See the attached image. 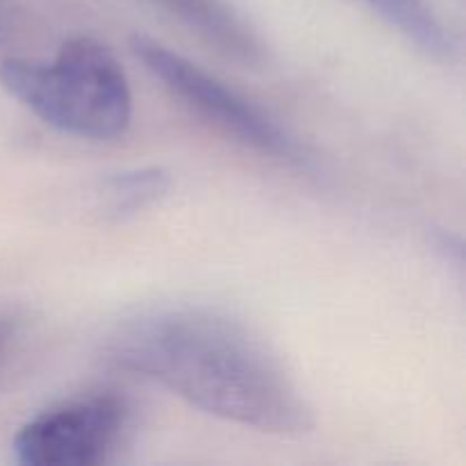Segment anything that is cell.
<instances>
[{"mask_svg":"<svg viewBox=\"0 0 466 466\" xmlns=\"http://www.w3.org/2000/svg\"><path fill=\"white\" fill-rule=\"evenodd\" d=\"M107 355L209 417L282 437L308 435L317 426L312 405L276 350L218 309L177 305L137 314L112 332Z\"/></svg>","mask_w":466,"mask_h":466,"instance_id":"cell-1","label":"cell"},{"mask_svg":"<svg viewBox=\"0 0 466 466\" xmlns=\"http://www.w3.org/2000/svg\"><path fill=\"white\" fill-rule=\"evenodd\" d=\"M0 85L64 135L112 141L130 127V82L116 55L94 36L64 41L53 59L5 57Z\"/></svg>","mask_w":466,"mask_h":466,"instance_id":"cell-2","label":"cell"},{"mask_svg":"<svg viewBox=\"0 0 466 466\" xmlns=\"http://www.w3.org/2000/svg\"><path fill=\"white\" fill-rule=\"evenodd\" d=\"M130 48L173 96L218 132L287 167H312V153L299 137L217 76L148 35H132Z\"/></svg>","mask_w":466,"mask_h":466,"instance_id":"cell-3","label":"cell"},{"mask_svg":"<svg viewBox=\"0 0 466 466\" xmlns=\"http://www.w3.org/2000/svg\"><path fill=\"white\" fill-rule=\"evenodd\" d=\"M132 410L116 391H96L44 410L18 428L14 455L25 466H94L126 441Z\"/></svg>","mask_w":466,"mask_h":466,"instance_id":"cell-4","label":"cell"},{"mask_svg":"<svg viewBox=\"0 0 466 466\" xmlns=\"http://www.w3.org/2000/svg\"><path fill=\"white\" fill-rule=\"evenodd\" d=\"M155 3L223 57L241 66L264 64L267 53L259 36L223 0H155Z\"/></svg>","mask_w":466,"mask_h":466,"instance_id":"cell-5","label":"cell"},{"mask_svg":"<svg viewBox=\"0 0 466 466\" xmlns=\"http://www.w3.org/2000/svg\"><path fill=\"white\" fill-rule=\"evenodd\" d=\"M364 3L428 57L451 62L458 53V44L451 30L426 0H364Z\"/></svg>","mask_w":466,"mask_h":466,"instance_id":"cell-6","label":"cell"},{"mask_svg":"<svg viewBox=\"0 0 466 466\" xmlns=\"http://www.w3.org/2000/svg\"><path fill=\"white\" fill-rule=\"evenodd\" d=\"M171 173L162 167H141L112 173L98 187V205L105 217L123 221L157 203L171 189Z\"/></svg>","mask_w":466,"mask_h":466,"instance_id":"cell-7","label":"cell"},{"mask_svg":"<svg viewBox=\"0 0 466 466\" xmlns=\"http://www.w3.org/2000/svg\"><path fill=\"white\" fill-rule=\"evenodd\" d=\"M21 319L14 314H0V373L9 364V360L16 353V346L21 341Z\"/></svg>","mask_w":466,"mask_h":466,"instance_id":"cell-8","label":"cell"},{"mask_svg":"<svg viewBox=\"0 0 466 466\" xmlns=\"http://www.w3.org/2000/svg\"><path fill=\"white\" fill-rule=\"evenodd\" d=\"M12 30V12H9L7 0H0V44L9 36Z\"/></svg>","mask_w":466,"mask_h":466,"instance_id":"cell-9","label":"cell"}]
</instances>
